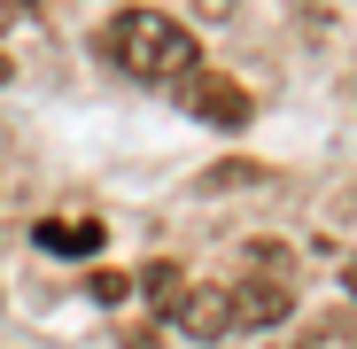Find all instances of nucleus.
Returning <instances> with one entry per match:
<instances>
[{
	"mask_svg": "<svg viewBox=\"0 0 357 349\" xmlns=\"http://www.w3.org/2000/svg\"><path fill=\"white\" fill-rule=\"evenodd\" d=\"M93 47H101L109 70H125V78H140V86H178V78L202 63L195 31L178 24V16H163V8H125V16H109Z\"/></svg>",
	"mask_w": 357,
	"mask_h": 349,
	"instance_id": "f257e3e1",
	"label": "nucleus"
},
{
	"mask_svg": "<svg viewBox=\"0 0 357 349\" xmlns=\"http://www.w3.org/2000/svg\"><path fill=\"white\" fill-rule=\"evenodd\" d=\"M171 93L187 101V116H202V125H249V109H257V101H249L241 86H233V78H218V70H202V63H195L187 78H178Z\"/></svg>",
	"mask_w": 357,
	"mask_h": 349,
	"instance_id": "f03ea898",
	"label": "nucleus"
},
{
	"mask_svg": "<svg viewBox=\"0 0 357 349\" xmlns=\"http://www.w3.org/2000/svg\"><path fill=\"white\" fill-rule=\"evenodd\" d=\"M225 311H233V334L280 326V318L295 311V287H287V279H272V272H257V279H233V287H225Z\"/></svg>",
	"mask_w": 357,
	"mask_h": 349,
	"instance_id": "7ed1b4c3",
	"label": "nucleus"
},
{
	"mask_svg": "<svg viewBox=\"0 0 357 349\" xmlns=\"http://www.w3.org/2000/svg\"><path fill=\"white\" fill-rule=\"evenodd\" d=\"M178 326H187L195 341H218V334H233L225 287H187V303H178Z\"/></svg>",
	"mask_w": 357,
	"mask_h": 349,
	"instance_id": "20e7f679",
	"label": "nucleus"
},
{
	"mask_svg": "<svg viewBox=\"0 0 357 349\" xmlns=\"http://www.w3.org/2000/svg\"><path fill=\"white\" fill-rule=\"evenodd\" d=\"M109 241V225H93V217H47L39 225V249H54V256H93Z\"/></svg>",
	"mask_w": 357,
	"mask_h": 349,
	"instance_id": "39448f33",
	"label": "nucleus"
},
{
	"mask_svg": "<svg viewBox=\"0 0 357 349\" xmlns=\"http://www.w3.org/2000/svg\"><path fill=\"white\" fill-rule=\"evenodd\" d=\"M140 295H148L163 318H178V303H187V272H178V264H148V272H140Z\"/></svg>",
	"mask_w": 357,
	"mask_h": 349,
	"instance_id": "423d86ee",
	"label": "nucleus"
},
{
	"mask_svg": "<svg viewBox=\"0 0 357 349\" xmlns=\"http://www.w3.org/2000/svg\"><path fill=\"white\" fill-rule=\"evenodd\" d=\"M287 349H357V318L349 311H334V318H319V326H303Z\"/></svg>",
	"mask_w": 357,
	"mask_h": 349,
	"instance_id": "0eeeda50",
	"label": "nucleus"
},
{
	"mask_svg": "<svg viewBox=\"0 0 357 349\" xmlns=\"http://www.w3.org/2000/svg\"><path fill=\"white\" fill-rule=\"evenodd\" d=\"M125 287H132L125 272H93V279H86V295H93V303H125Z\"/></svg>",
	"mask_w": 357,
	"mask_h": 349,
	"instance_id": "6e6552de",
	"label": "nucleus"
},
{
	"mask_svg": "<svg viewBox=\"0 0 357 349\" xmlns=\"http://www.w3.org/2000/svg\"><path fill=\"white\" fill-rule=\"evenodd\" d=\"M39 8V0H0V24H8V16H31Z\"/></svg>",
	"mask_w": 357,
	"mask_h": 349,
	"instance_id": "1a4fd4ad",
	"label": "nucleus"
},
{
	"mask_svg": "<svg viewBox=\"0 0 357 349\" xmlns=\"http://www.w3.org/2000/svg\"><path fill=\"white\" fill-rule=\"evenodd\" d=\"M342 287H349V303H357V256H349V272H342Z\"/></svg>",
	"mask_w": 357,
	"mask_h": 349,
	"instance_id": "9d476101",
	"label": "nucleus"
}]
</instances>
